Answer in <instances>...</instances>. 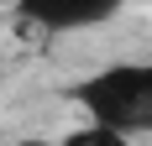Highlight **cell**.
<instances>
[{"label": "cell", "instance_id": "cell-1", "mask_svg": "<svg viewBox=\"0 0 152 146\" xmlns=\"http://www.w3.org/2000/svg\"><path fill=\"white\" fill-rule=\"evenodd\" d=\"M79 104L89 125L121 136H147L152 131V63H115L79 84Z\"/></svg>", "mask_w": 152, "mask_h": 146}, {"label": "cell", "instance_id": "cell-3", "mask_svg": "<svg viewBox=\"0 0 152 146\" xmlns=\"http://www.w3.org/2000/svg\"><path fill=\"white\" fill-rule=\"evenodd\" d=\"M58 146H131V136H121V131H105V125H84V131L63 136Z\"/></svg>", "mask_w": 152, "mask_h": 146}, {"label": "cell", "instance_id": "cell-4", "mask_svg": "<svg viewBox=\"0 0 152 146\" xmlns=\"http://www.w3.org/2000/svg\"><path fill=\"white\" fill-rule=\"evenodd\" d=\"M16 146H58V141H16Z\"/></svg>", "mask_w": 152, "mask_h": 146}, {"label": "cell", "instance_id": "cell-2", "mask_svg": "<svg viewBox=\"0 0 152 146\" xmlns=\"http://www.w3.org/2000/svg\"><path fill=\"white\" fill-rule=\"evenodd\" d=\"M126 0H16L21 21L37 31H79V26H100L121 11Z\"/></svg>", "mask_w": 152, "mask_h": 146}]
</instances>
